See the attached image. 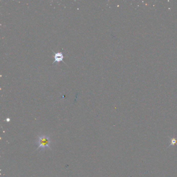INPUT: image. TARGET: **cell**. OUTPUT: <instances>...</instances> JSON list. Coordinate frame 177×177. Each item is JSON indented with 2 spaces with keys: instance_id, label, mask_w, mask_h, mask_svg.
Here are the masks:
<instances>
[{
  "instance_id": "7a4b0ae2",
  "label": "cell",
  "mask_w": 177,
  "mask_h": 177,
  "mask_svg": "<svg viewBox=\"0 0 177 177\" xmlns=\"http://www.w3.org/2000/svg\"><path fill=\"white\" fill-rule=\"evenodd\" d=\"M55 54L54 55V57H55V61H54V62H60L62 61L63 62H64L63 61V56L61 52L60 53H55V52H54Z\"/></svg>"
},
{
  "instance_id": "6da1fadb",
  "label": "cell",
  "mask_w": 177,
  "mask_h": 177,
  "mask_svg": "<svg viewBox=\"0 0 177 177\" xmlns=\"http://www.w3.org/2000/svg\"><path fill=\"white\" fill-rule=\"evenodd\" d=\"M38 148H49V143H50V140H49V138L46 136H43L42 137H40L38 138Z\"/></svg>"
},
{
  "instance_id": "3957f363",
  "label": "cell",
  "mask_w": 177,
  "mask_h": 177,
  "mask_svg": "<svg viewBox=\"0 0 177 177\" xmlns=\"http://www.w3.org/2000/svg\"><path fill=\"white\" fill-rule=\"evenodd\" d=\"M177 143V140L176 139H175V138H171V144H170V146H172V145H176V144Z\"/></svg>"
}]
</instances>
